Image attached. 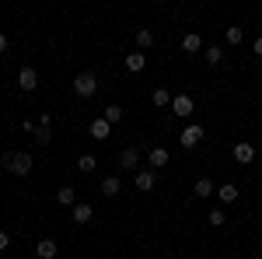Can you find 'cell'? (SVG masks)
Instances as JSON below:
<instances>
[{
  "instance_id": "6da1fadb",
  "label": "cell",
  "mask_w": 262,
  "mask_h": 259,
  "mask_svg": "<svg viewBox=\"0 0 262 259\" xmlns=\"http://www.w3.org/2000/svg\"><path fill=\"white\" fill-rule=\"evenodd\" d=\"M0 165H4L14 179H25V175L32 172V154H25V151H7V154L0 158Z\"/></svg>"
},
{
  "instance_id": "7a4b0ae2",
  "label": "cell",
  "mask_w": 262,
  "mask_h": 259,
  "mask_svg": "<svg viewBox=\"0 0 262 259\" xmlns=\"http://www.w3.org/2000/svg\"><path fill=\"white\" fill-rule=\"evenodd\" d=\"M74 91H77V98H95V91H98V77L91 74V70H84L74 77Z\"/></svg>"
},
{
  "instance_id": "3957f363",
  "label": "cell",
  "mask_w": 262,
  "mask_h": 259,
  "mask_svg": "<svg viewBox=\"0 0 262 259\" xmlns=\"http://www.w3.org/2000/svg\"><path fill=\"white\" fill-rule=\"evenodd\" d=\"M206 137V126H200V123H192V126H185L182 130V137H179V144L185 147V151H192V147H200V140Z\"/></svg>"
},
{
  "instance_id": "277c9868",
  "label": "cell",
  "mask_w": 262,
  "mask_h": 259,
  "mask_svg": "<svg viewBox=\"0 0 262 259\" xmlns=\"http://www.w3.org/2000/svg\"><path fill=\"white\" fill-rule=\"evenodd\" d=\"M192 109H196V102L189 98V95H175V98H171V112H175L179 119H189Z\"/></svg>"
},
{
  "instance_id": "5b68a950",
  "label": "cell",
  "mask_w": 262,
  "mask_h": 259,
  "mask_svg": "<svg viewBox=\"0 0 262 259\" xmlns=\"http://www.w3.org/2000/svg\"><path fill=\"white\" fill-rule=\"evenodd\" d=\"M18 88H21V91H35V88H39V70H35V67H21Z\"/></svg>"
},
{
  "instance_id": "8992f818",
  "label": "cell",
  "mask_w": 262,
  "mask_h": 259,
  "mask_svg": "<svg viewBox=\"0 0 262 259\" xmlns=\"http://www.w3.org/2000/svg\"><path fill=\"white\" fill-rule=\"evenodd\" d=\"M137 189H140V193H150V189H154V182H158V175H154V168H137Z\"/></svg>"
},
{
  "instance_id": "52a82bcc",
  "label": "cell",
  "mask_w": 262,
  "mask_h": 259,
  "mask_svg": "<svg viewBox=\"0 0 262 259\" xmlns=\"http://www.w3.org/2000/svg\"><path fill=\"white\" fill-rule=\"evenodd\" d=\"M234 161H238V165H248V161H255V147H252L248 140H238V144H234Z\"/></svg>"
},
{
  "instance_id": "ba28073f",
  "label": "cell",
  "mask_w": 262,
  "mask_h": 259,
  "mask_svg": "<svg viewBox=\"0 0 262 259\" xmlns=\"http://www.w3.org/2000/svg\"><path fill=\"white\" fill-rule=\"evenodd\" d=\"M143 67H147V53H140V49L126 53V70H129V74H140Z\"/></svg>"
},
{
  "instance_id": "9c48e42d",
  "label": "cell",
  "mask_w": 262,
  "mask_h": 259,
  "mask_svg": "<svg viewBox=\"0 0 262 259\" xmlns=\"http://www.w3.org/2000/svg\"><path fill=\"white\" fill-rule=\"evenodd\" d=\"M137 161H140V151H137V147H126V151L119 154V168H122V172H133Z\"/></svg>"
},
{
  "instance_id": "30bf717a",
  "label": "cell",
  "mask_w": 262,
  "mask_h": 259,
  "mask_svg": "<svg viewBox=\"0 0 262 259\" xmlns=\"http://www.w3.org/2000/svg\"><path fill=\"white\" fill-rule=\"evenodd\" d=\"M56 203L60 207H77V189L67 182V186H60V193H56Z\"/></svg>"
},
{
  "instance_id": "8fae6325",
  "label": "cell",
  "mask_w": 262,
  "mask_h": 259,
  "mask_svg": "<svg viewBox=\"0 0 262 259\" xmlns=\"http://www.w3.org/2000/svg\"><path fill=\"white\" fill-rule=\"evenodd\" d=\"M88 133H91L95 140H105L108 133H112V126L105 123V116H98V119H91V126H88Z\"/></svg>"
},
{
  "instance_id": "7c38bea8",
  "label": "cell",
  "mask_w": 262,
  "mask_h": 259,
  "mask_svg": "<svg viewBox=\"0 0 262 259\" xmlns=\"http://www.w3.org/2000/svg\"><path fill=\"white\" fill-rule=\"evenodd\" d=\"M91 217H95V207L91 203H77L74 207V224H88Z\"/></svg>"
},
{
  "instance_id": "4fadbf2b",
  "label": "cell",
  "mask_w": 262,
  "mask_h": 259,
  "mask_svg": "<svg viewBox=\"0 0 262 259\" xmlns=\"http://www.w3.org/2000/svg\"><path fill=\"white\" fill-rule=\"evenodd\" d=\"M35 256H39V259H56V242H53V238H42L39 245H35Z\"/></svg>"
},
{
  "instance_id": "5bb4252c",
  "label": "cell",
  "mask_w": 262,
  "mask_h": 259,
  "mask_svg": "<svg viewBox=\"0 0 262 259\" xmlns=\"http://www.w3.org/2000/svg\"><path fill=\"white\" fill-rule=\"evenodd\" d=\"M119 189H122L119 175H108V179H101V196H119Z\"/></svg>"
},
{
  "instance_id": "9a60e30c",
  "label": "cell",
  "mask_w": 262,
  "mask_h": 259,
  "mask_svg": "<svg viewBox=\"0 0 262 259\" xmlns=\"http://www.w3.org/2000/svg\"><path fill=\"white\" fill-rule=\"evenodd\" d=\"M168 158H171V154H168V147H150V165H154V168H164Z\"/></svg>"
},
{
  "instance_id": "2e32d148",
  "label": "cell",
  "mask_w": 262,
  "mask_h": 259,
  "mask_svg": "<svg viewBox=\"0 0 262 259\" xmlns=\"http://www.w3.org/2000/svg\"><path fill=\"white\" fill-rule=\"evenodd\" d=\"M217 200H221V203H234V200H238V186H234V182L221 186V189H217Z\"/></svg>"
},
{
  "instance_id": "e0dca14e",
  "label": "cell",
  "mask_w": 262,
  "mask_h": 259,
  "mask_svg": "<svg viewBox=\"0 0 262 259\" xmlns=\"http://www.w3.org/2000/svg\"><path fill=\"white\" fill-rule=\"evenodd\" d=\"M182 49H185V53H200V49H203V39L196 35V32H189V35L182 39Z\"/></svg>"
},
{
  "instance_id": "ac0fdd59",
  "label": "cell",
  "mask_w": 262,
  "mask_h": 259,
  "mask_svg": "<svg viewBox=\"0 0 262 259\" xmlns=\"http://www.w3.org/2000/svg\"><path fill=\"white\" fill-rule=\"evenodd\" d=\"M122 116H126V112H122V105H108V109H105V123H108V126L122 123Z\"/></svg>"
},
{
  "instance_id": "d6986e66",
  "label": "cell",
  "mask_w": 262,
  "mask_h": 259,
  "mask_svg": "<svg viewBox=\"0 0 262 259\" xmlns=\"http://www.w3.org/2000/svg\"><path fill=\"white\" fill-rule=\"evenodd\" d=\"M137 46H140V53L147 46H154V32H150V28H140V32H137Z\"/></svg>"
},
{
  "instance_id": "ffe728a7",
  "label": "cell",
  "mask_w": 262,
  "mask_h": 259,
  "mask_svg": "<svg viewBox=\"0 0 262 259\" xmlns=\"http://www.w3.org/2000/svg\"><path fill=\"white\" fill-rule=\"evenodd\" d=\"M150 102H154L158 109H164V105H171V95H168L164 88H154V95H150Z\"/></svg>"
},
{
  "instance_id": "44dd1931",
  "label": "cell",
  "mask_w": 262,
  "mask_h": 259,
  "mask_svg": "<svg viewBox=\"0 0 262 259\" xmlns=\"http://www.w3.org/2000/svg\"><path fill=\"white\" fill-rule=\"evenodd\" d=\"M224 39L231 42V46H238V42L245 39V28H238V25H231V28H227V32H224Z\"/></svg>"
},
{
  "instance_id": "7402d4cb",
  "label": "cell",
  "mask_w": 262,
  "mask_h": 259,
  "mask_svg": "<svg viewBox=\"0 0 262 259\" xmlns=\"http://www.w3.org/2000/svg\"><path fill=\"white\" fill-rule=\"evenodd\" d=\"M221 60H224V49H221V46H206V63H210V67H217Z\"/></svg>"
},
{
  "instance_id": "603a6c76",
  "label": "cell",
  "mask_w": 262,
  "mask_h": 259,
  "mask_svg": "<svg viewBox=\"0 0 262 259\" xmlns=\"http://www.w3.org/2000/svg\"><path fill=\"white\" fill-rule=\"evenodd\" d=\"M192 189H196V196H213V182L210 179H196Z\"/></svg>"
},
{
  "instance_id": "cb8c5ba5",
  "label": "cell",
  "mask_w": 262,
  "mask_h": 259,
  "mask_svg": "<svg viewBox=\"0 0 262 259\" xmlns=\"http://www.w3.org/2000/svg\"><path fill=\"white\" fill-rule=\"evenodd\" d=\"M35 140H39L42 147H46V144H53V126H35Z\"/></svg>"
},
{
  "instance_id": "d4e9b609",
  "label": "cell",
  "mask_w": 262,
  "mask_h": 259,
  "mask_svg": "<svg viewBox=\"0 0 262 259\" xmlns=\"http://www.w3.org/2000/svg\"><path fill=\"white\" fill-rule=\"evenodd\" d=\"M95 168H98V161L91 158V154H81L77 158V172H95Z\"/></svg>"
},
{
  "instance_id": "484cf974",
  "label": "cell",
  "mask_w": 262,
  "mask_h": 259,
  "mask_svg": "<svg viewBox=\"0 0 262 259\" xmlns=\"http://www.w3.org/2000/svg\"><path fill=\"white\" fill-rule=\"evenodd\" d=\"M210 224L221 228V224H224V210H210Z\"/></svg>"
},
{
  "instance_id": "4316f807",
  "label": "cell",
  "mask_w": 262,
  "mask_h": 259,
  "mask_svg": "<svg viewBox=\"0 0 262 259\" xmlns=\"http://www.w3.org/2000/svg\"><path fill=\"white\" fill-rule=\"evenodd\" d=\"M4 249H11V235H7V231H0V252H4Z\"/></svg>"
},
{
  "instance_id": "83f0119b",
  "label": "cell",
  "mask_w": 262,
  "mask_h": 259,
  "mask_svg": "<svg viewBox=\"0 0 262 259\" xmlns=\"http://www.w3.org/2000/svg\"><path fill=\"white\" fill-rule=\"evenodd\" d=\"M39 126H53V116L49 112H39Z\"/></svg>"
},
{
  "instance_id": "f1b7e54d",
  "label": "cell",
  "mask_w": 262,
  "mask_h": 259,
  "mask_svg": "<svg viewBox=\"0 0 262 259\" xmlns=\"http://www.w3.org/2000/svg\"><path fill=\"white\" fill-rule=\"evenodd\" d=\"M252 53H255V56H262V35L255 42H252Z\"/></svg>"
},
{
  "instance_id": "f546056e",
  "label": "cell",
  "mask_w": 262,
  "mask_h": 259,
  "mask_svg": "<svg viewBox=\"0 0 262 259\" xmlns=\"http://www.w3.org/2000/svg\"><path fill=\"white\" fill-rule=\"evenodd\" d=\"M4 49H7V35L0 32V53H4Z\"/></svg>"
}]
</instances>
